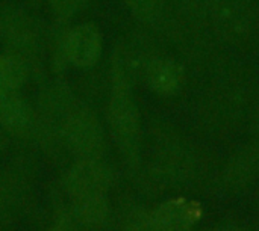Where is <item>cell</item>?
Listing matches in <instances>:
<instances>
[{
	"instance_id": "obj_1",
	"label": "cell",
	"mask_w": 259,
	"mask_h": 231,
	"mask_svg": "<svg viewBox=\"0 0 259 231\" xmlns=\"http://www.w3.org/2000/svg\"><path fill=\"white\" fill-rule=\"evenodd\" d=\"M134 85L117 45L109 68L108 124L124 163L131 171H138L143 162V127Z\"/></svg>"
},
{
	"instance_id": "obj_2",
	"label": "cell",
	"mask_w": 259,
	"mask_h": 231,
	"mask_svg": "<svg viewBox=\"0 0 259 231\" xmlns=\"http://www.w3.org/2000/svg\"><path fill=\"white\" fill-rule=\"evenodd\" d=\"M0 45L5 53L20 57L30 74L41 71L47 35L39 21L23 8L0 3Z\"/></svg>"
},
{
	"instance_id": "obj_3",
	"label": "cell",
	"mask_w": 259,
	"mask_h": 231,
	"mask_svg": "<svg viewBox=\"0 0 259 231\" xmlns=\"http://www.w3.org/2000/svg\"><path fill=\"white\" fill-rule=\"evenodd\" d=\"M199 148L173 129H165L156 144L153 176L168 186L191 185L200 177Z\"/></svg>"
},
{
	"instance_id": "obj_4",
	"label": "cell",
	"mask_w": 259,
	"mask_h": 231,
	"mask_svg": "<svg viewBox=\"0 0 259 231\" xmlns=\"http://www.w3.org/2000/svg\"><path fill=\"white\" fill-rule=\"evenodd\" d=\"M59 136L77 160H99L105 154L103 126L96 112L79 100L65 117Z\"/></svg>"
},
{
	"instance_id": "obj_5",
	"label": "cell",
	"mask_w": 259,
	"mask_h": 231,
	"mask_svg": "<svg viewBox=\"0 0 259 231\" xmlns=\"http://www.w3.org/2000/svg\"><path fill=\"white\" fill-rule=\"evenodd\" d=\"M205 14L214 30L226 41H243L258 26V9L252 0H208Z\"/></svg>"
},
{
	"instance_id": "obj_6",
	"label": "cell",
	"mask_w": 259,
	"mask_h": 231,
	"mask_svg": "<svg viewBox=\"0 0 259 231\" xmlns=\"http://www.w3.org/2000/svg\"><path fill=\"white\" fill-rule=\"evenodd\" d=\"M259 182V139L252 138L225 163L219 188L226 195H240Z\"/></svg>"
},
{
	"instance_id": "obj_7",
	"label": "cell",
	"mask_w": 259,
	"mask_h": 231,
	"mask_svg": "<svg viewBox=\"0 0 259 231\" xmlns=\"http://www.w3.org/2000/svg\"><path fill=\"white\" fill-rule=\"evenodd\" d=\"M111 171L99 160H77L65 176V189L71 200L106 197L111 188Z\"/></svg>"
},
{
	"instance_id": "obj_8",
	"label": "cell",
	"mask_w": 259,
	"mask_h": 231,
	"mask_svg": "<svg viewBox=\"0 0 259 231\" xmlns=\"http://www.w3.org/2000/svg\"><path fill=\"white\" fill-rule=\"evenodd\" d=\"M158 231H194L203 218L200 201L188 197H173L152 210Z\"/></svg>"
},
{
	"instance_id": "obj_9",
	"label": "cell",
	"mask_w": 259,
	"mask_h": 231,
	"mask_svg": "<svg viewBox=\"0 0 259 231\" xmlns=\"http://www.w3.org/2000/svg\"><path fill=\"white\" fill-rule=\"evenodd\" d=\"M103 53V36L93 23H80L70 27L65 41L68 65L90 70L100 61Z\"/></svg>"
},
{
	"instance_id": "obj_10",
	"label": "cell",
	"mask_w": 259,
	"mask_h": 231,
	"mask_svg": "<svg viewBox=\"0 0 259 231\" xmlns=\"http://www.w3.org/2000/svg\"><path fill=\"white\" fill-rule=\"evenodd\" d=\"M184 67L173 57L161 53L155 54L149 61L141 76V82H144L152 92L161 97H173L179 94L184 86Z\"/></svg>"
},
{
	"instance_id": "obj_11",
	"label": "cell",
	"mask_w": 259,
	"mask_h": 231,
	"mask_svg": "<svg viewBox=\"0 0 259 231\" xmlns=\"http://www.w3.org/2000/svg\"><path fill=\"white\" fill-rule=\"evenodd\" d=\"M36 127V110L21 95L20 91L0 94V129L24 135Z\"/></svg>"
},
{
	"instance_id": "obj_12",
	"label": "cell",
	"mask_w": 259,
	"mask_h": 231,
	"mask_svg": "<svg viewBox=\"0 0 259 231\" xmlns=\"http://www.w3.org/2000/svg\"><path fill=\"white\" fill-rule=\"evenodd\" d=\"M74 219L90 228L103 225L109 215V206L106 197H90L73 200Z\"/></svg>"
},
{
	"instance_id": "obj_13",
	"label": "cell",
	"mask_w": 259,
	"mask_h": 231,
	"mask_svg": "<svg viewBox=\"0 0 259 231\" xmlns=\"http://www.w3.org/2000/svg\"><path fill=\"white\" fill-rule=\"evenodd\" d=\"M30 76L29 67L11 53L0 54V94L20 91Z\"/></svg>"
},
{
	"instance_id": "obj_14",
	"label": "cell",
	"mask_w": 259,
	"mask_h": 231,
	"mask_svg": "<svg viewBox=\"0 0 259 231\" xmlns=\"http://www.w3.org/2000/svg\"><path fill=\"white\" fill-rule=\"evenodd\" d=\"M137 20L144 24H156L162 15V0H123Z\"/></svg>"
},
{
	"instance_id": "obj_15",
	"label": "cell",
	"mask_w": 259,
	"mask_h": 231,
	"mask_svg": "<svg viewBox=\"0 0 259 231\" xmlns=\"http://www.w3.org/2000/svg\"><path fill=\"white\" fill-rule=\"evenodd\" d=\"M123 228L124 231H158L153 224L152 210H147L141 206H132L126 212Z\"/></svg>"
},
{
	"instance_id": "obj_16",
	"label": "cell",
	"mask_w": 259,
	"mask_h": 231,
	"mask_svg": "<svg viewBox=\"0 0 259 231\" xmlns=\"http://www.w3.org/2000/svg\"><path fill=\"white\" fill-rule=\"evenodd\" d=\"M91 0H47L56 21L70 23V20L88 6Z\"/></svg>"
},
{
	"instance_id": "obj_17",
	"label": "cell",
	"mask_w": 259,
	"mask_h": 231,
	"mask_svg": "<svg viewBox=\"0 0 259 231\" xmlns=\"http://www.w3.org/2000/svg\"><path fill=\"white\" fill-rule=\"evenodd\" d=\"M194 231H249L246 227L240 225V224H232V222H220V224H214L205 228Z\"/></svg>"
},
{
	"instance_id": "obj_18",
	"label": "cell",
	"mask_w": 259,
	"mask_h": 231,
	"mask_svg": "<svg viewBox=\"0 0 259 231\" xmlns=\"http://www.w3.org/2000/svg\"><path fill=\"white\" fill-rule=\"evenodd\" d=\"M249 129H250V135H252V138L259 139V100L256 101L255 107L252 109Z\"/></svg>"
},
{
	"instance_id": "obj_19",
	"label": "cell",
	"mask_w": 259,
	"mask_h": 231,
	"mask_svg": "<svg viewBox=\"0 0 259 231\" xmlns=\"http://www.w3.org/2000/svg\"><path fill=\"white\" fill-rule=\"evenodd\" d=\"M255 212H256V218H258V221H259V191H258V195H256V206H255Z\"/></svg>"
},
{
	"instance_id": "obj_20",
	"label": "cell",
	"mask_w": 259,
	"mask_h": 231,
	"mask_svg": "<svg viewBox=\"0 0 259 231\" xmlns=\"http://www.w3.org/2000/svg\"><path fill=\"white\" fill-rule=\"evenodd\" d=\"M59 231H76L74 228H71L70 225H65V224H62V227H61V230Z\"/></svg>"
},
{
	"instance_id": "obj_21",
	"label": "cell",
	"mask_w": 259,
	"mask_h": 231,
	"mask_svg": "<svg viewBox=\"0 0 259 231\" xmlns=\"http://www.w3.org/2000/svg\"><path fill=\"white\" fill-rule=\"evenodd\" d=\"M35 2H39V0H35Z\"/></svg>"
},
{
	"instance_id": "obj_22",
	"label": "cell",
	"mask_w": 259,
	"mask_h": 231,
	"mask_svg": "<svg viewBox=\"0 0 259 231\" xmlns=\"http://www.w3.org/2000/svg\"><path fill=\"white\" fill-rule=\"evenodd\" d=\"M162 2H164V0H162Z\"/></svg>"
}]
</instances>
